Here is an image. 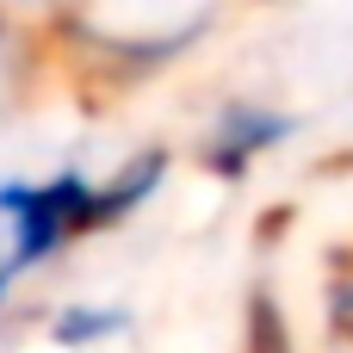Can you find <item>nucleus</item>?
Here are the masks:
<instances>
[{
  "instance_id": "obj_4",
  "label": "nucleus",
  "mask_w": 353,
  "mask_h": 353,
  "mask_svg": "<svg viewBox=\"0 0 353 353\" xmlns=\"http://www.w3.org/2000/svg\"><path fill=\"white\" fill-rule=\"evenodd\" d=\"M248 353H298L292 347V323H285V310H279V298L267 285L248 298Z\"/></svg>"
},
{
  "instance_id": "obj_5",
  "label": "nucleus",
  "mask_w": 353,
  "mask_h": 353,
  "mask_svg": "<svg viewBox=\"0 0 353 353\" xmlns=\"http://www.w3.org/2000/svg\"><path fill=\"white\" fill-rule=\"evenodd\" d=\"M19 6H50V0H0V12H6V19H12Z\"/></svg>"
},
{
  "instance_id": "obj_2",
  "label": "nucleus",
  "mask_w": 353,
  "mask_h": 353,
  "mask_svg": "<svg viewBox=\"0 0 353 353\" xmlns=\"http://www.w3.org/2000/svg\"><path fill=\"white\" fill-rule=\"evenodd\" d=\"M304 137V112L261 99V93H236L223 105H211V118L199 124V168L223 186L248 180L254 168H267L273 155H285Z\"/></svg>"
},
{
  "instance_id": "obj_3",
  "label": "nucleus",
  "mask_w": 353,
  "mask_h": 353,
  "mask_svg": "<svg viewBox=\"0 0 353 353\" xmlns=\"http://www.w3.org/2000/svg\"><path fill=\"white\" fill-rule=\"evenodd\" d=\"M137 329L130 304H105V298H74V304H56L50 310V347L62 353H93V347H112Z\"/></svg>"
},
{
  "instance_id": "obj_1",
  "label": "nucleus",
  "mask_w": 353,
  "mask_h": 353,
  "mask_svg": "<svg viewBox=\"0 0 353 353\" xmlns=\"http://www.w3.org/2000/svg\"><path fill=\"white\" fill-rule=\"evenodd\" d=\"M168 180H174L168 143H143L105 174L81 161H62L43 174H0V310L81 242L143 217Z\"/></svg>"
}]
</instances>
